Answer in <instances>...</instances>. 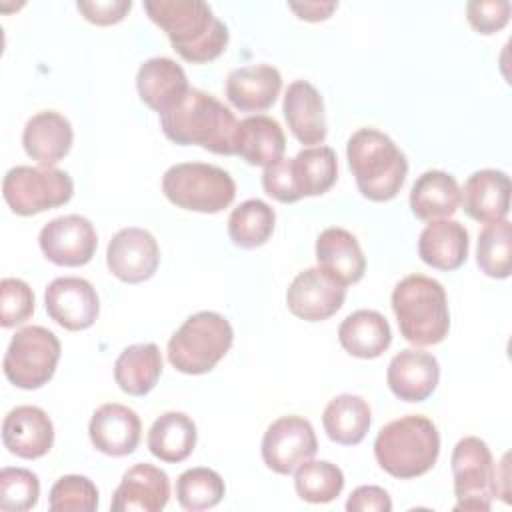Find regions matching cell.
Returning <instances> with one entry per match:
<instances>
[{"label":"cell","instance_id":"6da1fadb","mask_svg":"<svg viewBox=\"0 0 512 512\" xmlns=\"http://www.w3.org/2000/svg\"><path fill=\"white\" fill-rule=\"evenodd\" d=\"M144 10L186 62H212L228 46L226 24L202 0H146Z\"/></svg>","mask_w":512,"mask_h":512},{"label":"cell","instance_id":"7a4b0ae2","mask_svg":"<svg viewBox=\"0 0 512 512\" xmlns=\"http://www.w3.org/2000/svg\"><path fill=\"white\" fill-rule=\"evenodd\" d=\"M160 126L164 136L180 146H202L222 156L236 154L238 120L228 106L204 90L190 88L176 108L160 114Z\"/></svg>","mask_w":512,"mask_h":512},{"label":"cell","instance_id":"3957f363","mask_svg":"<svg viewBox=\"0 0 512 512\" xmlns=\"http://www.w3.org/2000/svg\"><path fill=\"white\" fill-rule=\"evenodd\" d=\"M346 156L364 198L388 202L398 196L406 182L408 160L390 136L376 128H360L348 138Z\"/></svg>","mask_w":512,"mask_h":512},{"label":"cell","instance_id":"277c9868","mask_svg":"<svg viewBox=\"0 0 512 512\" xmlns=\"http://www.w3.org/2000/svg\"><path fill=\"white\" fill-rule=\"evenodd\" d=\"M440 454V434L434 422L422 414L396 418L380 428L374 440V456L384 472L410 480L432 470Z\"/></svg>","mask_w":512,"mask_h":512},{"label":"cell","instance_id":"5b68a950","mask_svg":"<svg viewBox=\"0 0 512 512\" xmlns=\"http://www.w3.org/2000/svg\"><path fill=\"white\" fill-rule=\"evenodd\" d=\"M392 310L400 334L414 346L440 344L450 330V310L444 286L424 274L402 278L392 290Z\"/></svg>","mask_w":512,"mask_h":512},{"label":"cell","instance_id":"8992f818","mask_svg":"<svg viewBox=\"0 0 512 512\" xmlns=\"http://www.w3.org/2000/svg\"><path fill=\"white\" fill-rule=\"evenodd\" d=\"M234 330L230 322L212 310H202L184 320L168 340V362L182 374L210 372L230 350Z\"/></svg>","mask_w":512,"mask_h":512},{"label":"cell","instance_id":"52a82bcc","mask_svg":"<svg viewBox=\"0 0 512 512\" xmlns=\"http://www.w3.org/2000/svg\"><path fill=\"white\" fill-rule=\"evenodd\" d=\"M162 192L182 210L218 214L232 204L236 184L226 170L214 164L182 162L164 172Z\"/></svg>","mask_w":512,"mask_h":512},{"label":"cell","instance_id":"ba28073f","mask_svg":"<svg viewBox=\"0 0 512 512\" xmlns=\"http://www.w3.org/2000/svg\"><path fill=\"white\" fill-rule=\"evenodd\" d=\"M2 194L18 216H34L70 202L74 182L54 166H14L2 180Z\"/></svg>","mask_w":512,"mask_h":512},{"label":"cell","instance_id":"9c48e42d","mask_svg":"<svg viewBox=\"0 0 512 512\" xmlns=\"http://www.w3.org/2000/svg\"><path fill=\"white\" fill-rule=\"evenodd\" d=\"M60 340L44 326L20 328L4 354V376L16 388L36 390L48 384L60 360Z\"/></svg>","mask_w":512,"mask_h":512},{"label":"cell","instance_id":"30bf717a","mask_svg":"<svg viewBox=\"0 0 512 512\" xmlns=\"http://www.w3.org/2000/svg\"><path fill=\"white\" fill-rule=\"evenodd\" d=\"M450 464L456 510L488 512L496 498V466L488 444L476 436L458 440Z\"/></svg>","mask_w":512,"mask_h":512},{"label":"cell","instance_id":"8fae6325","mask_svg":"<svg viewBox=\"0 0 512 512\" xmlns=\"http://www.w3.org/2000/svg\"><path fill=\"white\" fill-rule=\"evenodd\" d=\"M318 440L312 424L296 414L274 420L262 438L264 464L282 476L292 474L302 462L314 458Z\"/></svg>","mask_w":512,"mask_h":512},{"label":"cell","instance_id":"7c38bea8","mask_svg":"<svg viewBox=\"0 0 512 512\" xmlns=\"http://www.w3.org/2000/svg\"><path fill=\"white\" fill-rule=\"evenodd\" d=\"M42 254L56 266H84L92 260L98 236L92 222L80 214H66L50 220L38 234Z\"/></svg>","mask_w":512,"mask_h":512},{"label":"cell","instance_id":"4fadbf2b","mask_svg":"<svg viewBox=\"0 0 512 512\" xmlns=\"http://www.w3.org/2000/svg\"><path fill=\"white\" fill-rule=\"evenodd\" d=\"M160 264L156 238L144 228H122L106 250V266L112 276L126 284H138L154 276Z\"/></svg>","mask_w":512,"mask_h":512},{"label":"cell","instance_id":"5bb4252c","mask_svg":"<svg viewBox=\"0 0 512 512\" xmlns=\"http://www.w3.org/2000/svg\"><path fill=\"white\" fill-rule=\"evenodd\" d=\"M346 300V286L324 270L306 268L296 274L286 290L288 310L306 322H322L334 316Z\"/></svg>","mask_w":512,"mask_h":512},{"label":"cell","instance_id":"9a60e30c","mask_svg":"<svg viewBox=\"0 0 512 512\" xmlns=\"http://www.w3.org/2000/svg\"><path fill=\"white\" fill-rule=\"evenodd\" d=\"M48 316L70 332L90 328L100 312V300L94 286L78 276L52 280L44 292Z\"/></svg>","mask_w":512,"mask_h":512},{"label":"cell","instance_id":"2e32d148","mask_svg":"<svg viewBox=\"0 0 512 512\" xmlns=\"http://www.w3.org/2000/svg\"><path fill=\"white\" fill-rule=\"evenodd\" d=\"M88 434L98 452L120 458L138 448L142 422L132 408L118 402H108L94 410L88 424Z\"/></svg>","mask_w":512,"mask_h":512},{"label":"cell","instance_id":"e0dca14e","mask_svg":"<svg viewBox=\"0 0 512 512\" xmlns=\"http://www.w3.org/2000/svg\"><path fill=\"white\" fill-rule=\"evenodd\" d=\"M2 442L18 458H42L54 444L52 420L38 406H16L2 420Z\"/></svg>","mask_w":512,"mask_h":512},{"label":"cell","instance_id":"ac0fdd59","mask_svg":"<svg viewBox=\"0 0 512 512\" xmlns=\"http://www.w3.org/2000/svg\"><path fill=\"white\" fill-rule=\"evenodd\" d=\"M440 380L438 360L422 350H400L388 364L386 382L390 392L404 402H424Z\"/></svg>","mask_w":512,"mask_h":512},{"label":"cell","instance_id":"d6986e66","mask_svg":"<svg viewBox=\"0 0 512 512\" xmlns=\"http://www.w3.org/2000/svg\"><path fill=\"white\" fill-rule=\"evenodd\" d=\"M170 500V480L164 470L152 464H134L128 468L112 494L114 512H160Z\"/></svg>","mask_w":512,"mask_h":512},{"label":"cell","instance_id":"ffe728a7","mask_svg":"<svg viewBox=\"0 0 512 512\" xmlns=\"http://www.w3.org/2000/svg\"><path fill=\"white\" fill-rule=\"evenodd\" d=\"M136 88L140 100L158 114L176 108L190 90L184 68L166 56L148 58L138 68Z\"/></svg>","mask_w":512,"mask_h":512},{"label":"cell","instance_id":"44dd1931","mask_svg":"<svg viewBox=\"0 0 512 512\" xmlns=\"http://www.w3.org/2000/svg\"><path fill=\"white\" fill-rule=\"evenodd\" d=\"M460 204L464 212L482 224L498 222L510 210V178L502 170H476L460 190Z\"/></svg>","mask_w":512,"mask_h":512},{"label":"cell","instance_id":"7402d4cb","mask_svg":"<svg viewBox=\"0 0 512 512\" xmlns=\"http://www.w3.org/2000/svg\"><path fill=\"white\" fill-rule=\"evenodd\" d=\"M282 90V74L270 64L236 68L226 78V98L240 112L268 110Z\"/></svg>","mask_w":512,"mask_h":512},{"label":"cell","instance_id":"603a6c76","mask_svg":"<svg viewBox=\"0 0 512 512\" xmlns=\"http://www.w3.org/2000/svg\"><path fill=\"white\" fill-rule=\"evenodd\" d=\"M282 112L290 132L300 144L320 146L326 138V114L320 92L306 80H296L286 88Z\"/></svg>","mask_w":512,"mask_h":512},{"label":"cell","instance_id":"cb8c5ba5","mask_svg":"<svg viewBox=\"0 0 512 512\" xmlns=\"http://www.w3.org/2000/svg\"><path fill=\"white\" fill-rule=\"evenodd\" d=\"M316 260L318 268L342 286L360 282L366 272V258L356 236L336 226H330L318 234Z\"/></svg>","mask_w":512,"mask_h":512},{"label":"cell","instance_id":"d4e9b609","mask_svg":"<svg viewBox=\"0 0 512 512\" xmlns=\"http://www.w3.org/2000/svg\"><path fill=\"white\" fill-rule=\"evenodd\" d=\"M72 140V124L54 110L34 114L22 132V146L26 154L40 166L58 164L70 152Z\"/></svg>","mask_w":512,"mask_h":512},{"label":"cell","instance_id":"484cf974","mask_svg":"<svg viewBox=\"0 0 512 512\" xmlns=\"http://www.w3.org/2000/svg\"><path fill=\"white\" fill-rule=\"evenodd\" d=\"M468 230L458 220H430L418 238V256L436 270H456L468 258Z\"/></svg>","mask_w":512,"mask_h":512},{"label":"cell","instance_id":"4316f807","mask_svg":"<svg viewBox=\"0 0 512 512\" xmlns=\"http://www.w3.org/2000/svg\"><path fill=\"white\" fill-rule=\"evenodd\" d=\"M236 156L252 166H272L286 150V136L278 120L256 114L238 122L234 138Z\"/></svg>","mask_w":512,"mask_h":512},{"label":"cell","instance_id":"83f0119b","mask_svg":"<svg viewBox=\"0 0 512 512\" xmlns=\"http://www.w3.org/2000/svg\"><path fill=\"white\" fill-rule=\"evenodd\" d=\"M338 340L350 356L372 360L388 350L392 330L380 312L362 308L342 320L338 326Z\"/></svg>","mask_w":512,"mask_h":512},{"label":"cell","instance_id":"f1b7e54d","mask_svg":"<svg viewBox=\"0 0 512 512\" xmlns=\"http://www.w3.org/2000/svg\"><path fill=\"white\" fill-rule=\"evenodd\" d=\"M460 204V188L454 176L442 170H426L410 190V210L418 220L450 218Z\"/></svg>","mask_w":512,"mask_h":512},{"label":"cell","instance_id":"f546056e","mask_svg":"<svg viewBox=\"0 0 512 512\" xmlns=\"http://www.w3.org/2000/svg\"><path fill=\"white\" fill-rule=\"evenodd\" d=\"M162 374V354L152 342H138L120 352L114 362V380L130 396H146Z\"/></svg>","mask_w":512,"mask_h":512},{"label":"cell","instance_id":"4dcf8cb0","mask_svg":"<svg viewBox=\"0 0 512 512\" xmlns=\"http://www.w3.org/2000/svg\"><path fill=\"white\" fill-rule=\"evenodd\" d=\"M196 438V424L188 414L164 412L148 430V450L162 462L178 464L192 454Z\"/></svg>","mask_w":512,"mask_h":512},{"label":"cell","instance_id":"1f68e13d","mask_svg":"<svg viewBox=\"0 0 512 512\" xmlns=\"http://www.w3.org/2000/svg\"><path fill=\"white\" fill-rule=\"evenodd\" d=\"M372 422L368 402L356 394L332 398L322 414V426L328 438L342 446H356L364 440Z\"/></svg>","mask_w":512,"mask_h":512},{"label":"cell","instance_id":"d6a6232c","mask_svg":"<svg viewBox=\"0 0 512 512\" xmlns=\"http://www.w3.org/2000/svg\"><path fill=\"white\" fill-rule=\"evenodd\" d=\"M288 170L300 198L328 192L338 178L336 152L330 146H310L288 158Z\"/></svg>","mask_w":512,"mask_h":512},{"label":"cell","instance_id":"836d02e7","mask_svg":"<svg viewBox=\"0 0 512 512\" xmlns=\"http://www.w3.org/2000/svg\"><path fill=\"white\" fill-rule=\"evenodd\" d=\"M276 212L270 204L258 198L244 200L238 204L228 218V236L230 240L244 250L258 248L268 242L274 232Z\"/></svg>","mask_w":512,"mask_h":512},{"label":"cell","instance_id":"e575fe53","mask_svg":"<svg viewBox=\"0 0 512 512\" xmlns=\"http://www.w3.org/2000/svg\"><path fill=\"white\" fill-rule=\"evenodd\" d=\"M296 494L310 504H328L344 488L342 470L328 460H306L294 470Z\"/></svg>","mask_w":512,"mask_h":512},{"label":"cell","instance_id":"d590c367","mask_svg":"<svg viewBox=\"0 0 512 512\" xmlns=\"http://www.w3.org/2000/svg\"><path fill=\"white\" fill-rule=\"evenodd\" d=\"M226 494L222 476L212 468H188L176 480V498L184 510H206L220 504Z\"/></svg>","mask_w":512,"mask_h":512},{"label":"cell","instance_id":"8d00e7d4","mask_svg":"<svg viewBox=\"0 0 512 512\" xmlns=\"http://www.w3.org/2000/svg\"><path fill=\"white\" fill-rule=\"evenodd\" d=\"M512 258V226L510 222L498 220L482 228L476 246L478 268L490 278H508Z\"/></svg>","mask_w":512,"mask_h":512},{"label":"cell","instance_id":"74e56055","mask_svg":"<svg viewBox=\"0 0 512 512\" xmlns=\"http://www.w3.org/2000/svg\"><path fill=\"white\" fill-rule=\"evenodd\" d=\"M48 508L54 512H92L98 508V488L88 476H60L50 488Z\"/></svg>","mask_w":512,"mask_h":512},{"label":"cell","instance_id":"f35d334b","mask_svg":"<svg viewBox=\"0 0 512 512\" xmlns=\"http://www.w3.org/2000/svg\"><path fill=\"white\" fill-rule=\"evenodd\" d=\"M40 482L28 468L0 470V508L8 512H26L38 504Z\"/></svg>","mask_w":512,"mask_h":512},{"label":"cell","instance_id":"ab89813d","mask_svg":"<svg viewBox=\"0 0 512 512\" xmlns=\"http://www.w3.org/2000/svg\"><path fill=\"white\" fill-rule=\"evenodd\" d=\"M34 312V292L20 278H2L0 282V324L14 328L24 324Z\"/></svg>","mask_w":512,"mask_h":512},{"label":"cell","instance_id":"60d3db41","mask_svg":"<svg viewBox=\"0 0 512 512\" xmlns=\"http://www.w3.org/2000/svg\"><path fill=\"white\" fill-rule=\"evenodd\" d=\"M512 4L508 0H470L466 4V18L480 34H494L510 20Z\"/></svg>","mask_w":512,"mask_h":512},{"label":"cell","instance_id":"b9f144b4","mask_svg":"<svg viewBox=\"0 0 512 512\" xmlns=\"http://www.w3.org/2000/svg\"><path fill=\"white\" fill-rule=\"evenodd\" d=\"M76 8L84 14V18L96 26H110L124 20L130 12V0H96V2H78Z\"/></svg>","mask_w":512,"mask_h":512},{"label":"cell","instance_id":"7bdbcfd3","mask_svg":"<svg viewBox=\"0 0 512 512\" xmlns=\"http://www.w3.org/2000/svg\"><path fill=\"white\" fill-rule=\"evenodd\" d=\"M348 512H390L392 500L380 486H358L346 500Z\"/></svg>","mask_w":512,"mask_h":512},{"label":"cell","instance_id":"ee69618b","mask_svg":"<svg viewBox=\"0 0 512 512\" xmlns=\"http://www.w3.org/2000/svg\"><path fill=\"white\" fill-rule=\"evenodd\" d=\"M288 8L298 14V18L308 22H320L330 18V14L338 8L336 2H290Z\"/></svg>","mask_w":512,"mask_h":512}]
</instances>
